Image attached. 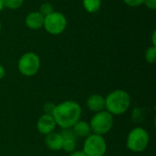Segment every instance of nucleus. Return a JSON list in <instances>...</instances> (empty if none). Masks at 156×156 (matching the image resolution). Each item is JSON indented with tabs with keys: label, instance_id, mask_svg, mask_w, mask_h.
<instances>
[{
	"label": "nucleus",
	"instance_id": "nucleus-1",
	"mask_svg": "<svg viewBox=\"0 0 156 156\" xmlns=\"http://www.w3.org/2000/svg\"><path fill=\"white\" fill-rule=\"evenodd\" d=\"M56 124L62 129H70L81 116V108L76 101H67L56 106L52 114Z\"/></svg>",
	"mask_w": 156,
	"mask_h": 156
},
{
	"label": "nucleus",
	"instance_id": "nucleus-2",
	"mask_svg": "<svg viewBox=\"0 0 156 156\" xmlns=\"http://www.w3.org/2000/svg\"><path fill=\"white\" fill-rule=\"evenodd\" d=\"M131 105L130 95L122 90H116L105 98V108L112 115L125 113Z\"/></svg>",
	"mask_w": 156,
	"mask_h": 156
},
{
	"label": "nucleus",
	"instance_id": "nucleus-3",
	"mask_svg": "<svg viewBox=\"0 0 156 156\" xmlns=\"http://www.w3.org/2000/svg\"><path fill=\"white\" fill-rule=\"evenodd\" d=\"M149 144V134L141 127L133 129L127 137V147L130 151L140 153L146 149Z\"/></svg>",
	"mask_w": 156,
	"mask_h": 156
},
{
	"label": "nucleus",
	"instance_id": "nucleus-4",
	"mask_svg": "<svg viewBox=\"0 0 156 156\" xmlns=\"http://www.w3.org/2000/svg\"><path fill=\"white\" fill-rule=\"evenodd\" d=\"M113 125V115L107 111L96 112L90 120V130L99 135H103L111 131Z\"/></svg>",
	"mask_w": 156,
	"mask_h": 156
},
{
	"label": "nucleus",
	"instance_id": "nucleus-5",
	"mask_svg": "<svg viewBox=\"0 0 156 156\" xmlns=\"http://www.w3.org/2000/svg\"><path fill=\"white\" fill-rule=\"evenodd\" d=\"M107 150L106 141L102 135L90 134L83 144V153L86 156H103Z\"/></svg>",
	"mask_w": 156,
	"mask_h": 156
},
{
	"label": "nucleus",
	"instance_id": "nucleus-6",
	"mask_svg": "<svg viewBox=\"0 0 156 156\" xmlns=\"http://www.w3.org/2000/svg\"><path fill=\"white\" fill-rule=\"evenodd\" d=\"M39 57L33 52H27L22 55L17 63L19 72L26 77H31L37 74L39 69Z\"/></svg>",
	"mask_w": 156,
	"mask_h": 156
},
{
	"label": "nucleus",
	"instance_id": "nucleus-7",
	"mask_svg": "<svg viewBox=\"0 0 156 156\" xmlns=\"http://www.w3.org/2000/svg\"><path fill=\"white\" fill-rule=\"evenodd\" d=\"M45 29L52 35L61 34L67 27V19L59 12H52L44 18Z\"/></svg>",
	"mask_w": 156,
	"mask_h": 156
},
{
	"label": "nucleus",
	"instance_id": "nucleus-8",
	"mask_svg": "<svg viewBox=\"0 0 156 156\" xmlns=\"http://www.w3.org/2000/svg\"><path fill=\"white\" fill-rule=\"evenodd\" d=\"M56 122L52 115L44 114L42 115L37 122V131L44 135H47L54 131L56 128Z\"/></svg>",
	"mask_w": 156,
	"mask_h": 156
},
{
	"label": "nucleus",
	"instance_id": "nucleus-9",
	"mask_svg": "<svg viewBox=\"0 0 156 156\" xmlns=\"http://www.w3.org/2000/svg\"><path fill=\"white\" fill-rule=\"evenodd\" d=\"M63 137L62 149L67 153H72L76 148V136L70 129H63L60 133Z\"/></svg>",
	"mask_w": 156,
	"mask_h": 156
},
{
	"label": "nucleus",
	"instance_id": "nucleus-10",
	"mask_svg": "<svg viewBox=\"0 0 156 156\" xmlns=\"http://www.w3.org/2000/svg\"><path fill=\"white\" fill-rule=\"evenodd\" d=\"M87 107L93 112H99L105 108V99L101 94H93L87 100Z\"/></svg>",
	"mask_w": 156,
	"mask_h": 156
},
{
	"label": "nucleus",
	"instance_id": "nucleus-11",
	"mask_svg": "<svg viewBox=\"0 0 156 156\" xmlns=\"http://www.w3.org/2000/svg\"><path fill=\"white\" fill-rule=\"evenodd\" d=\"M46 145L52 151H59L62 149L63 144V137L60 133H50L46 135L45 138Z\"/></svg>",
	"mask_w": 156,
	"mask_h": 156
},
{
	"label": "nucleus",
	"instance_id": "nucleus-12",
	"mask_svg": "<svg viewBox=\"0 0 156 156\" xmlns=\"http://www.w3.org/2000/svg\"><path fill=\"white\" fill-rule=\"evenodd\" d=\"M44 16L37 11L29 13L26 17V25L30 29H38L44 25Z\"/></svg>",
	"mask_w": 156,
	"mask_h": 156
},
{
	"label": "nucleus",
	"instance_id": "nucleus-13",
	"mask_svg": "<svg viewBox=\"0 0 156 156\" xmlns=\"http://www.w3.org/2000/svg\"><path fill=\"white\" fill-rule=\"evenodd\" d=\"M71 128L76 137H88L91 132L90 124L84 121H78Z\"/></svg>",
	"mask_w": 156,
	"mask_h": 156
},
{
	"label": "nucleus",
	"instance_id": "nucleus-14",
	"mask_svg": "<svg viewBox=\"0 0 156 156\" xmlns=\"http://www.w3.org/2000/svg\"><path fill=\"white\" fill-rule=\"evenodd\" d=\"M85 10L89 13L97 12L101 5V0H82Z\"/></svg>",
	"mask_w": 156,
	"mask_h": 156
},
{
	"label": "nucleus",
	"instance_id": "nucleus-15",
	"mask_svg": "<svg viewBox=\"0 0 156 156\" xmlns=\"http://www.w3.org/2000/svg\"><path fill=\"white\" fill-rule=\"evenodd\" d=\"M24 0H3L4 7L8 9H17L23 5Z\"/></svg>",
	"mask_w": 156,
	"mask_h": 156
},
{
	"label": "nucleus",
	"instance_id": "nucleus-16",
	"mask_svg": "<svg viewBox=\"0 0 156 156\" xmlns=\"http://www.w3.org/2000/svg\"><path fill=\"white\" fill-rule=\"evenodd\" d=\"M145 59L149 63H155L156 61V48L154 46L150 47L145 52Z\"/></svg>",
	"mask_w": 156,
	"mask_h": 156
},
{
	"label": "nucleus",
	"instance_id": "nucleus-17",
	"mask_svg": "<svg viewBox=\"0 0 156 156\" xmlns=\"http://www.w3.org/2000/svg\"><path fill=\"white\" fill-rule=\"evenodd\" d=\"M52 12H54V11H53V6H52V5H51L50 3H44V4H42V5H41V7H40L39 13H40L44 17L47 16L48 15L51 14Z\"/></svg>",
	"mask_w": 156,
	"mask_h": 156
},
{
	"label": "nucleus",
	"instance_id": "nucleus-18",
	"mask_svg": "<svg viewBox=\"0 0 156 156\" xmlns=\"http://www.w3.org/2000/svg\"><path fill=\"white\" fill-rule=\"evenodd\" d=\"M56 104L54 102H51V101H48V102H46L44 104V107H43V110H44V112L45 114H48V115H52L54 111H55V108H56Z\"/></svg>",
	"mask_w": 156,
	"mask_h": 156
},
{
	"label": "nucleus",
	"instance_id": "nucleus-19",
	"mask_svg": "<svg viewBox=\"0 0 156 156\" xmlns=\"http://www.w3.org/2000/svg\"><path fill=\"white\" fill-rule=\"evenodd\" d=\"M126 5L129 6H139L144 4V0H123Z\"/></svg>",
	"mask_w": 156,
	"mask_h": 156
},
{
	"label": "nucleus",
	"instance_id": "nucleus-20",
	"mask_svg": "<svg viewBox=\"0 0 156 156\" xmlns=\"http://www.w3.org/2000/svg\"><path fill=\"white\" fill-rule=\"evenodd\" d=\"M144 4H145L146 7L152 10L156 9V0H144Z\"/></svg>",
	"mask_w": 156,
	"mask_h": 156
},
{
	"label": "nucleus",
	"instance_id": "nucleus-21",
	"mask_svg": "<svg viewBox=\"0 0 156 156\" xmlns=\"http://www.w3.org/2000/svg\"><path fill=\"white\" fill-rule=\"evenodd\" d=\"M69 156H86L83 151H73Z\"/></svg>",
	"mask_w": 156,
	"mask_h": 156
},
{
	"label": "nucleus",
	"instance_id": "nucleus-22",
	"mask_svg": "<svg viewBox=\"0 0 156 156\" xmlns=\"http://www.w3.org/2000/svg\"><path fill=\"white\" fill-rule=\"evenodd\" d=\"M5 71L4 67L2 65H0V80H2L5 77Z\"/></svg>",
	"mask_w": 156,
	"mask_h": 156
},
{
	"label": "nucleus",
	"instance_id": "nucleus-23",
	"mask_svg": "<svg viewBox=\"0 0 156 156\" xmlns=\"http://www.w3.org/2000/svg\"><path fill=\"white\" fill-rule=\"evenodd\" d=\"M155 35H156V32L155 31H154V34H153V44H154V46L155 47L156 43H155Z\"/></svg>",
	"mask_w": 156,
	"mask_h": 156
},
{
	"label": "nucleus",
	"instance_id": "nucleus-24",
	"mask_svg": "<svg viewBox=\"0 0 156 156\" xmlns=\"http://www.w3.org/2000/svg\"><path fill=\"white\" fill-rule=\"evenodd\" d=\"M4 7V4H3V0H0V11L3 9Z\"/></svg>",
	"mask_w": 156,
	"mask_h": 156
},
{
	"label": "nucleus",
	"instance_id": "nucleus-25",
	"mask_svg": "<svg viewBox=\"0 0 156 156\" xmlns=\"http://www.w3.org/2000/svg\"><path fill=\"white\" fill-rule=\"evenodd\" d=\"M1 27H2V26H1V23H0V31H1Z\"/></svg>",
	"mask_w": 156,
	"mask_h": 156
}]
</instances>
